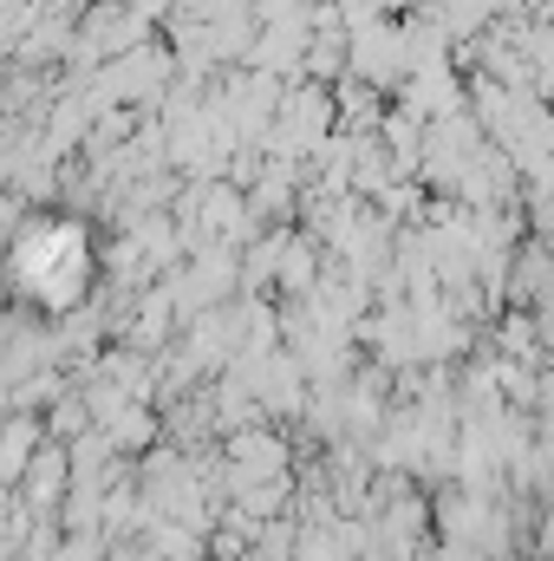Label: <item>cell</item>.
Segmentation results:
<instances>
[{
  "label": "cell",
  "mask_w": 554,
  "mask_h": 561,
  "mask_svg": "<svg viewBox=\"0 0 554 561\" xmlns=\"http://www.w3.org/2000/svg\"><path fill=\"white\" fill-rule=\"evenodd\" d=\"M20 275H26V294H46V300H72L79 280H85V249L72 229H46L20 249Z\"/></svg>",
  "instance_id": "obj_1"
}]
</instances>
